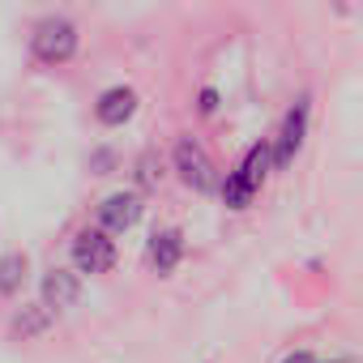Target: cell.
Here are the masks:
<instances>
[{
  "mask_svg": "<svg viewBox=\"0 0 363 363\" xmlns=\"http://www.w3.org/2000/svg\"><path fill=\"white\" fill-rule=\"evenodd\" d=\"M77 48H82V30H77V22L65 18V13H48V18H39L35 30H30V56H35V65H43V69L69 65V60L77 56Z\"/></svg>",
  "mask_w": 363,
  "mask_h": 363,
  "instance_id": "obj_1",
  "label": "cell"
},
{
  "mask_svg": "<svg viewBox=\"0 0 363 363\" xmlns=\"http://www.w3.org/2000/svg\"><path fill=\"white\" fill-rule=\"evenodd\" d=\"M171 171H175V179L184 184L189 193H218V167H214V158H210V150L197 141V137H175V145H171Z\"/></svg>",
  "mask_w": 363,
  "mask_h": 363,
  "instance_id": "obj_2",
  "label": "cell"
},
{
  "mask_svg": "<svg viewBox=\"0 0 363 363\" xmlns=\"http://www.w3.org/2000/svg\"><path fill=\"white\" fill-rule=\"evenodd\" d=\"M69 261H73V269H77L82 278H86V274H111V269H116V240H111V231H103L99 223L73 231V240H69Z\"/></svg>",
  "mask_w": 363,
  "mask_h": 363,
  "instance_id": "obj_3",
  "label": "cell"
},
{
  "mask_svg": "<svg viewBox=\"0 0 363 363\" xmlns=\"http://www.w3.org/2000/svg\"><path fill=\"white\" fill-rule=\"evenodd\" d=\"M308 124H312V94H299V99L286 107L278 133L269 137V141H274V171H286V167L299 158V150H303V141H308Z\"/></svg>",
  "mask_w": 363,
  "mask_h": 363,
  "instance_id": "obj_4",
  "label": "cell"
},
{
  "mask_svg": "<svg viewBox=\"0 0 363 363\" xmlns=\"http://www.w3.org/2000/svg\"><path fill=\"white\" fill-rule=\"evenodd\" d=\"M141 214H145V197H141L137 189L107 193V197L99 201V210H94L99 227H103V231H111V235H124V231H133V227L141 223Z\"/></svg>",
  "mask_w": 363,
  "mask_h": 363,
  "instance_id": "obj_5",
  "label": "cell"
},
{
  "mask_svg": "<svg viewBox=\"0 0 363 363\" xmlns=\"http://www.w3.org/2000/svg\"><path fill=\"white\" fill-rule=\"evenodd\" d=\"M184 231L179 227H158L150 240H145V265L158 274V278H171L179 269V261H184Z\"/></svg>",
  "mask_w": 363,
  "mask_h": 363,
  "instance_id": "obj_6",
  "label": "cell"
},
{
  "mask_svg": "<svg viewBox=\"0 0 363 363\" xmlns=\"http://www.w3.org/2000/svg\"><path fill=\"white\" fill-rule=\"evenodd\" d=\"M137 107H141V94L120 82V86H107V90L94 99V120H99L103 128H124V124L137 116Z\"/></svg>",
  "mask_w": 363,
  "mask_h": 363,
  "instance_id": "obj_7",
  "label": "cell"
},
{
  "mask_svg": "<svg viewBox=\"0 0 363 363\" xmlns=\"http://www.w3.org/2000/svg\"><path fill=\"white\" fill-rule=\"evenodd\" d=\"M39 295H43V303H48L52 312H69V308H77V299H82V274H77V269H65V265H52V269H43V278H39Z\"/></svg>",
  "mask_w": 363,
  "mask_h": 363,
  "instance_id": "obj_8",
  "label": "cell"
},
{
  "mask_svg": "<svg viewBox=\"0 0 363 363\" xmlns=\"http://www.w3.org/2000/svg\"><path fill=\"white\" fill-rule=\"evenodd\" d=\"M56 325V312L39 299V303H22L13 316H9V337H18V342H35V337H43L48 329Z\"/></svg>",
  "mask_w": 363,
  "mask_h": 363,
  "instance_id": "obj_9",
  "label": "cell"
},
{
  "mask_svg": "<svg viewBox=\"0 0 363 363\" xmlns=\"http://www.w3.org/2000/svg\"><path fill=\"white\" fill-rule=\"evenodd\" d=\"M235 171H240L248 184L261 193V189H265V179L274 175V141H269V137L252 141V145L244 150V158H240V167H235Z\"/></svg>",
  "mask_w": 363,
  "mask_h": 363,
  "instance_id": "obj_10",
  "label": "cell"
},
{
  "mask_svg": "<svg viewBox=\"0 0 363 363\" xmlns=\"http://www.w3.org/2000/svg\"><path fill=\"white\" fill-rule=\"evenodd\" d=\"M26 278H30V257L26 252H5L0 257V299L22 295Z\"/></svg>",
  "mask_w": 363,
  "mask_h": 363,
  "instance_id": "obj_11",
  "label": "cell"
},
{
  "mask_svg": "<svg viewBox=\"0 0 363 363\" xmlns=\"http://www.w3.org/2000/svg\"><path fill=\"white\" fill-rule=\"evenodd\" d=\"M218 197H223V206L227 210H235V214H244L252 201H257V189L248 184V179L240 175V171H227L223 179H218Z\"/></svg>",
  "mask_w": 363,
  "mask_h": 363,
  "instance_id": "obj_12",
  "label": "cell"
},
{
  "mask_svg": "<svg viewBox=\"0 0 363 363\" xmlns=\"http://www.w3.org/2000/svg\"><path fill=\"white\" fill-rule=\"evenodd\" d=\"M137 193H154L158 184H162V179H167V167H162V158L154 154V150H145L141 158H137Z\"/></svg>",
  "mask_w": 363,
  "mask_h": 363,
  "instance_id": "obj_13",
  "label": "cell"
},
{
  "mask_svg": "<svg viewBox=\"0 0 363 363\" xmlns=\"http://www.w3.org/2000/svg\"><path fill=\"white\" fill-rule=\"evenodd\" d=\"M90 171L94 175H111L116 171V150H94L90 154Z\"/></svg>",
  "mask_w": 363,
  "mask_h": 363,
  "instance_id": "obj_14",
  "label": "cell"
},
{
  "mask_svg": "<svg viewBox=\"0 0 363 363\" xmlns=\"http://www.w3.org/2000/svg\"><path fill=\"white\" fill-rule=\"evenodd\" d=\"M197 111H201V116H214V111H218V90H214V86H201V94H197Z\"/></svg>",
  "mask_w": 363,
  "mask_h": 363,
  "instance_id": "obj_15",
  "label": "cell"
},
{
  "mask_svg": "<svg viewBox=\"0 0 363 363\" xmlns=\"http://www.w3.org/2000/svg\"><path fill=\"white\" fill-rule=\"evenodd\" d=\"M282 363H316V359H312V354H308V350H291V354H286V359H282Z\"/></svg>",
  "mask_w": 363,
  "mask_h": 363,
  "instance_id": "obj_16",
  "label": "cell"
}]
</instances>
